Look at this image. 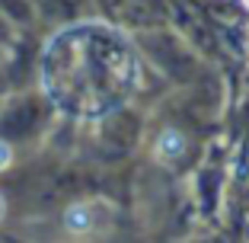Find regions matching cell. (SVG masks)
Masks as SVG:
<instances>
[{
	"label": "cell",
	"instance_id": "1",
	"mask_svg": "<svg viewBox=\"0 0 249 243\" xmlns=\"http://www.w3.org/2000/svg\"><path fill=\"white\" fill-rule=\"evenodd\" d=\"M42 83L58 109L96 118L134 93L138 67L122 36L103 26H77L45 48Z\"/></svg>",
	"mask_w": 249,
	"mask_h": 243
},
{
	"label": "cell",
	"instance_id": "2",
	"mask_svg": "<svg viewBox=\"0 0 249 243\" xmlns=\"http://www.w3.org/2000/svg\"><path fill=\"white\" fill-rule=\"evenodd\" d=\"M64 227L71 234H87L93 227V205L89 202H77L64 211Z\"/></svg>",
	"mask_w": 249,
	"mask_h": 243
},
{
	"label": "cell",
	"instance_id": "3",
	"mask_svg": "<svg viewBox=\"0 0 249 243\" xmlns=\"http://www.w3.org/2000/svg\"><path fill=\"white\" fill-rule=\"evenodd\" d=\"M182 150H185V138L176 128H166L160 134V141H157V160H176Z\"/></svg>",
	"mask_w": 249,
	"mask_h": 243
},
{
	"label": "cell",
	"instance_id": "4",
	"mask_svg": "<svg viewBox=\"0 0 249 243\" xmlns=\"http://www.w3.org/2000/svg\"><path fill=\"white\" fill-rule=\"evenodd\" d=\"M13 163V148H10L7 141H0V169H7Z\"/></svg>",
	"mask_w": 249,
	"mask_h": 243
},
{
	"label": "cell",
	"instance_id": "5",
	"mask_svg": "<svg viewBox=\"0 0 249 243\" xmlns=\"http://www.w3.org/2000/svg\"><path fill=\"white\" fill-rule=\"evenodd\" d=\"M3 208H7V205H3V199H0V218H3Z\"/></svg>",
	"mask_w": 249,
	"mask_h": 243
}]
</instances>
